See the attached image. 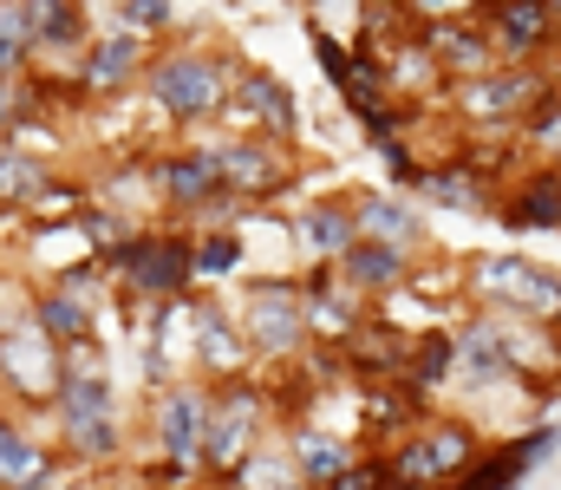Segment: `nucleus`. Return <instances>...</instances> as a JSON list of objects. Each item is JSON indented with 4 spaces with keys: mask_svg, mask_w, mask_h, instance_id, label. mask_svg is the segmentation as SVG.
<instances>
[{
    "mask_svg": "<svg viewBox=\"0 0 561 490\" xmlns=\"http://www.w3.org/2000/svg\"><path fill=\"white\" fill-rule=\"evenodd\" d=\"M144 176H150V196H157V209H163L170 223H196V209H209V203L222 196V170H216V151H209L203 132H196L190 145L150 151Z\"/></svg>",
    "mask_w": 561,
    "mask_h": 490,
    "instance_id": "obj_10",
    "label": "nucleus"
},
{
    "mask_svg": "<svg viewBox=\"0 0 561 490\" xmlns=\"http://www.w3.org/2000/svg\"><path fill=\"white\" fill-rule=\"evenodd\" d=\"M33 490H53V485H33Z\"/></svg>",
    "mask_w": 561,
    "mask_h": 490,
    "instance_id": "obj_38",
    "label": "nucleus"
},
{
    "mask_svg": "<svg viewBox=\"0 0 561 490\" xmlns=\"http://www.w3.org/2000/svg\"><path fill=\"white\" fill-rule=\"evenodd\" d=\"M556 445H561V425H536V432H523V438H510V445L477 452L450 485H437V490H523V478H529Z\"/></svg>",
    "mask_w": 561,
    "mask_h": 490,
    "instance_id": "obj_19",
    "label": "nucleus"
},
{
    "mask_svg": "<svg viewBox=\"0 0 561 490\" xmlns=\"http://www.w3.org/2000/svg\"><path fill=\"white\" fill-rule=\"evenodd\" d=\"M483 452V432L477 425H463V419H419L412 432H399V438H386V478L405 490H437L450 485L470 458Z\"/></svg>",
    "mask_w": 561,
    "mask_h": 490,
    "instance_id": "obj_7",
    "label": "nucleus"
},
{
    "mask_svg": "<svg viewBox=\"0 0 561 490\" xmlns=\"http://www.w3.org/2000/svg\"><path fill=\"white\" fill-rule=\"evenodd\" d=\"M287 458H294V471H300V485H333L353 458H359V445L346 438V432H333V425H320V419H294L287 425Z\"/></svg>",
    "mask_w": 561,
    "mask_h": 490,
    "instance_id": "obj_26",
    "label": "nucleus"
},
{
    "mask_svg": "<svg viewBox=\"0 0 561 490\" xmlns=\"http://www.w3.org/2000/svg\"><path fill=\"white\" fill-rule=\"evenodd\" d=\"M366 145H373V158L386 163V183H392V190H412V183H419L424 158L412 151V132H379V138H366Z\"/></svg>",
    "mask_w": 561,
    "mask_h": 490,
    "instance_id": "obj_34",
    "label": "nucleus"
},
{
    "mask_svg": "<svg viewBox=\"0 0 561 490\" xmlns=\"http://www.w3.org/2000/svg\"><path fill=\"white\" fill-rule=\"evenodd\" d=\"M26 315L33 327L53 340V346H79V340H99V295L79 288V282H46L26 295Z\"/></svg>",
    "mask_w": 561,
    "mask_h": 490,
    "instance_id": "obj_22",
    "label": "nucleus"
},
{
    "mask_svg": "<svg viewBox=\"0 0 561 490\" xmlns=\"http://www.w3.org/2000/svg\"><path fill=\"white\" fill-rule=\"evenodd\" d=\"M483 0H412V20H457V13H477Z\"/></svg>",
    "mask_w": 561,
    "mask_h": 490,
    "instance_id": "obj_36",
    "label": "nucleus"
},
{
    "mask_svg": "<svg viewBox=\"0 0 561 490\" xmlns=\"http://www.w3.org/2000/svg\"><path fill=\"white\" fill-rule=\"evenodd\" d=\"M59 452L39 438V432H26V419L20 412H0V490H33V485H53L59 478Z\"/></svg>",
    "mask_w": 561,
    "mask_h": 490,
    "instance_id": "obj_25",
    "label": "nucleus"
},
{
    "mask_svg": "<svg viewBox=\"0 0 561 490\" xmlns=\"http://www.w3.org/2000/svg\"><path fill=\"white\" fill-rule=\"evenodd\" d=\"M457 373V333L450 327H431V333H412V366H405V386L412 392H431Z\"/></svg>",
    "mask_w": 561,
    "mask_h": 490,
    "instance_id": "obj_29",
    "label": "nucleus"
},
{
    "mask_svg": "<svg viewBox=\"0 0 561 490\" xmlns=\"http://www.w3.org/2000/svg\"><path fill=\"white\" fill-rule=\"evenodd\" d=\"M46 176H53V163L39 158L33 145L0 138V209H26V203L46 190Z\"/></svg>",
    "mask_w": 561,
    "mask_h": 490,
    "instance_id": "obj_28",
    "label": "nucleus"
},
{
    "mask_svg": "<svg viewBox=\"0 0 561 490\" xmlns=\"http://www.w3.org/2000/svg\"><path fill=\"white\" fill-rule=\"evenodd\" d=\"M33 66V26H26V7L20 0H0V79L26 72Z\"/></svg>",
    "mask_w": 561,
    "mask_h": 490,
    "instance_id": "obj_32",
    "label": "nucleus"
},
{
    "mask_svg": "<svg viewBox=\"0 0 561 490\" xmlns=\"http://www.w3.org/2000/svg\"><path fill=\"white\" fill-rule=\"evenodd\" d=\"M59 373H66V346H53L33 327V315L26 327H0V392H13L26 412H53Z\"/></svg>",
    "mask_w": 561,
    "mask_h": 490,
    "instance_id": "obj_14",
    "label": "nucleus"
},
{
    "mask_svg": "<svg viewBox=\"0 0 561 490\" xmlns=\"http://www.w3.org/2000/svg\"><path fill=\"white\" fill-rule=\"evenodd\" d=\"M496 223L510 236H536V229H561V163H516L503 176L496 196Z\"/></svg>",
    "mask_w": 561,
    "mask_h": 490,
    "instance_id": "obj_18",
    "label": "nucleus"
},
{
    "mask_svg": "<svg viewBox=\"0 0 561 490\" xmlns=\"http://www.w3.org/2000/svg\"><path fill=\"white\" fill-rule=\"evenodd\" d=\"M118 295H131L138 308H157V301H190L196 295V229L183 223H138L125 236V249L105 262Z\"/></svg>",
    "mask_w": 561,
    "mask_h": 490,
    "instance_id": "obj_3",
    "label": "nucleus"
},
{
    "mask_svg": "<svg viewBox=\"0 0 561 490\" xmlns=\"http://www.w3.org/2000/svg\"><path fill=\"white\" fill-rule=\"evenodd\" d=\"M242 333H249V353L255 360H300V346L313 340L307 333V308H300V275H280V282H255L242 295Z\"/></svg>",
    "mask_w": 561,
    "mask_h": 490,
    "instance_id": "obj_13",
    "label": "nucleus"
},
{
    "mask_svg": "<svg viewBox=\"0 0 561 490\" xmlns=\"http://www.w3.org/2000/svg\"><path fill=\"white\" fill-rule=\"evenodd\" d=\"M209 151H216V170H222V190L242 196L249 209H268L280 203L294 183H300V158H294V138H268V132H209Z\"/></svg>",
    "mask_w": 561,
    "mask_h": 490,
    "instance_id": "obj_6",
    "label": "nucleus"
},
{
    "mask_svg": "<svg viewBox=\"0 0 561 490\" xmlns=\"http://www.w3.org/2000/svg\"><path fill=\"white\" fill-rule=\"evenodd\" d=\"M556 13H561V0H556Z\"/></svg>",
    "mask_w": 561,
    "mask_h": 490,
    "instance_id": "obj_39",
    "label": "nucleus"
},
{
    "mask_svg": "<svg viewBox=\"0 0 561 490\" xmlns=\"http://www.w3.org/2000/svg\"><path fill=\"white\" fill-rule=\"evenodd\" d=\"M99 7H105V20L150 33V39H170V26H176V0H99Z\"/></svg>",
    "mask_w": 561,
    "mask_h": 490,
    "instance_id": "obj_31",
    "label": "nucleus"
},
{
    "mask_svg": "<svg viewBox=\"0 0 561 490\" xmlns=\"http://www.w3.org/2000/svg\"><path fill=\"white\" fill-rule=\"evenodd\" d=\"M157 46H163V39L131 33V26H118V20L92 26V46H85V59H79V86H85V99H92V105H118V99H131V92L144 86V72H150V59H157Z\"/></svg>",
    "mask_w": 561,
    "mask_h": 490,
    "instance_id": "obj_11",
    "label": "nucleus"
},
{
    "mask_svg": "<svg viewBox=\"0 0 561 490\" xmlns=\"http://www.w3.org/2000/svg\"><path fill=\"white\" fill-rule=\"evenodd\" d=\"M503 163H490L477 145H457L450 158H431L412 183L424 209H450V216H496V196H503Z\"/></svg>",
    "mask_w": 561,
    "mask_h": 490,
    "instance_id": "obj_9",
    "label": "nucleus"
},
{
    "mask_svg": "<svg viewBox=\"0 0 561 490\" xmlns=\"http://www.w3.org/2000/svg\"><path fill=\"white\" fill-rule=\"evenodd\" d=\"M556 72L561 66H510V59H496L477 79H450L444 105H450V118L463 132H516V118L556 86Z\"/></svg>",
    "mask_w": 561,
    "mask_h": 490,
    "instance_id": "obj_5",
    "label": "nucleus"
},
{
    "mask_svg": "<svg viewBox=\"0 0 561 490\" xmlns=\"http://www.w3.org/2000/svg\"><path fill=\"white\" fill-rule=\"evenodd\" d=\"M477 20H483L496 59H510V66H561L556 0H483Z\"/></svg>",
    "mask_w": 561,
    "mask_h": 490,
    "instance_id": "obj_12",
    "label": "nucleus"
},
{
    "mask_svg": "<svg viewBox=\"0 0 561 490\" xmlns=\"http://www.w3.org/2000/svg\"><path fill=\"white\" fill-rule=\"evenodd\" d=\"M236 72H242V53H236L229 39H196V33H183V39H163V46H157L138 99L150 105V118H157L163 132H203V125L222 118V105H229V92H236Z\"/></svg>",
    "mask_w": 561,
    "mask_h": 490,
    "instance_id": "obj_1",
    "label": "nucleus"
},
{
    "mask_svg": "<svg viewBox=\"0 0 561 490\" xmlns=\"http://www.w3.org/2000/svg\"><path fill=\"white\" fill-rule=\"evenodd\" d=\"M477 308H496V315H529V321H556L561 308V269L523 255V249H496V255H477L470 262V288H463Z\"/></svg>",
    "mask_w": 561,
    "mask_h": 490,
    "instance_id": "obj_8",
    "label": "nucleus"
},
{
    "mask_svg": "<svg viewBox=\"0 0 561 490\" xmlns=\"http://www.w3.org/2000/svg\"><path fill=\"white\" fill-rule=\"evenodd\" d=\"M268 425H275V392L262 379H249V373L216 379L209 386V425H203V471L229 485L236 465L268 438Z\"/></svg>",
    "mask_w": 561,
    "mask_h": 490,
    "instance_id": "obj_4",
    "label": "nucleus"
},
{
    "mask_svg": "<svg viewBox=\"0 0 561 490\" xmlns=\"http://www.w3.org/2000/svg\"><path fill=\"white\" fill-rule=\"evenodd\" d=\"M203 425H209V379H163L150 399V452L203 465Z\"/></svg>",
    "mask_w": 561,
    "mask_h": 490,
    "instance_id": "obj_15",
    "label": "nucleus"
},
{
    "mask_svg": "<svg viewBox=\"0 0 561 490\" xmlns=\"http://www.w3.org/2000/svg\"><path fill=\"white\" fill-rule=\"evenodd\" d=\"M216 125H229V132H268V138H300V99H294V86L280 72L242 59L236 92H229V105H222Z\"/></svg>",
    "mask_w": 561,
    "mask_h": 490,
    "instance_id": "obj_16",
    "label": "nucleus"
},
{
    "mask_svg": "<svg viewBox=\"0 0 561 490\" xmlns=\"http://www.w3.org/2000/svg\"><path fill=\"white\" fill-rule=\"evenodd\" d=\"M346 203H353V223H359V236H373V242H405V249H419L424 255V203L412 190H346Z\"/></svg>",
    "mask_w": 561,
    "mask_h": 490,
    "instance_id": "obj_21",
    "label": "nucleus"
},
{
    "mask_svg": "<svg viewBox=\"0 0 561 490\" xmlns=\"http://www.w3.org/2000/svg\"><path fill=\"white\" fill-rule=\"evenodd\" d=\"M190 366H196V379H209V386L255 366L242 321H236L229 301H216V295H190Z\"/></svg>",
    "mask_w": 561,
    "mask_h": 490,
    "instance_id": "obj_17",
    "label": "nucleus"
},
{
    "mask_svg": "<svg viewBox=\"0 0 561 490\" xmlns=\"http://www.w3.org/2000/svg\"><path fill=\"white\" fill-rule=\"evenodd\" d=\"M287 236L300 242V255H307V262H340V255L359 242V223H353L346 190H340V196H313V203L287 223Z\"/></svg>",
    "mask_w": 561,
    "mask_h": 490,
    "instance_id": "obj_24",
    "label": "nucleus"
},
{
    "mask_svg": "<svg viewBox=\"0 0 561 490\" xmlns=\"http://www.w3.org/2000/svg\"><path fill=\"white\" fill-rule=\"evenodd\" d=\"M379 485H386V458L379 452H359L333 485H320V490H379Z\"/></svg>",
    "mask_w": 561,
    "mask_h": 490,
    "instance_id": "obj_35",
    "label": "nucleus"
},
{
    "mask_svg": "<svg viewBox=\"0 0 561 490\" xmlns=\"http://www.w3.org/2000/svg\"><path fill=\"white\" fill-rule=\"evenodd\" d=\"M412 26H419V39L431 46V59L444 66V79H477V72L496 66V46H490V33H483L477 13H457V20H412Z\"/></svg>",
    "mask_w": 561,
    "mask_h": 490,
    "instance_id": "obj_23",
    "label": "nucleus"
},
{
    "mask_svg": "<svg viewBox=\"0 0 561 490\" xmlns=\"http://www.w3.org/2000/svg\"><path fill=\"white\" fill-rule=\"evenodd\" d=\"M92 203V190L85 183H66V176H46V190L26 203V223H72L79 209Z\"/></svg>",
    "mask_w": 561,
    "mask_h": 490,
    "instance_id": "obj_33",
    "label": "nucleus"
},
{
    "mask_svg": "<svg viewBox=\"0 0 561 490\" xmlns=\"http://www.w3.org/2000/svg\"><path fill=\"white\" fill-rule=\"evenodd\" d=\"M333 13H353V20H366V7H359V0H307V20L333 26Z\"/></svg>",
    "mask_w": 561,
    "mask_h": 490,
    "instance_id": "obj_37",
    "label": "nucleus"
},
{
    "mask_svg": "<svg viewBox=\"0 0 561 490\" xmlns=\"http://www.w3.org/2000/svg\"><path fill=\"white\" fill-rule=\"evenodd\" d=\"M53 432H59L66 458L85 471L125 465V399H118V379H112L99 340L66 346V373L53 392Z\"/></svg>",
    "mask_w": 561,
    "mask_h": 490,
    "instance_id": "obj_2",
    "label": "nucleus"
},
{
    "mask_svg": "<svg viewBox=\"0 0 561 490\" xmlns=\"http://www.w3.org/2000/svg\"><path fill=\"white\" fill-rule=\"evenodd\" d=\"M419 249H405V242H373V236H359L340 262H333V275L353 288V295H366V301H386L392 288H405V282H419Z\"/></svg>",
    "mask_w": 561,
    "mask_h": 490,
    "instance_id": "obj_20",
    "label": "nucleus"
},
{
    "mask_svg": "<svg viewBox=\"0 0 561 490\" xmlns=\"http://www.w3.org/2000/svg\"><path fill=\"white\" fill-rule=\"evenodd\" d=\"M307 53H313V66L327 72V86H333V92L353 79V33H333V26L307 20Z\"/></svg>",
    "mask_w": 561,
    "mask_h": 490,
    "instance_id": "obj_30",
    "label": "nucleus"
},
{
    "mask_svg": "<svg viewBox=\"0 0 561 490\" xmlns=\"http://www.w3.org/2000/svg\"><path fill=\"white\" fill-rule=\"evenodd\" d=\"M249 269V236L242 223H222V229H196V288H222Z\"/></svg>",
    "mask_w": 561,
    "mask_h": 490,
    "instance_id": "obj_27",
    "label": "nucleus"
}]
</instances>
